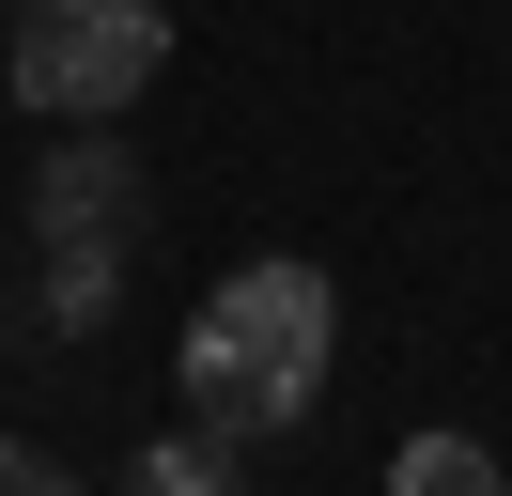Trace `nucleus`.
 Listing matches in <instances>:
<instances>
[{
  "label": "nucleus",
  "mask_w": 512,
  "mask_h": 496,
  "mask_svg": "<svg viewBox=\"0 0 512 496\" xmlns=\"http://www.w3.org/2000/svg\"><path fill=\"white\" fill-rule=\"evenodd\" d=\"M326 357H342V295H326V264H295V248L233 264L218 295L187 310V341H171L187 434H218V450H264V434H295V419L326 403Z\"/></svg>",
  "instance_id": "f257e3e1"
},
{
  "label": "nucleus",
  "mask_w": 512,
  "mask_h": 496,
  "mask_svg": "<svg viewBox=\"0 0 512 496\" xmlns=\"http://www.w3.org/2000/svg\"><path fill=\"white\" fill-rule=\"evenodd\" d=\"M171 62V16L156 0H16V109L32 124H125Z\"/></svg>",
  "instance_id": "f03ea898"
},
{
  "label": "nucleus",
  "mask_w": 512,
  "mask_h": 496,
  "mask_svg": "<svg viewBox=\"0 0 512 496\" xmlns=\"http://www.w3.org/2000/svg\"><path fill=\"white\" fill-rule=\"evenodd\" d=\"M140 155L109 140V124H63V140L32 155V233H47V264H125L140 248Z\"/></svg>",
  "instance_id": "7ed1b4c3"
},
{
  "label": "nucleus",
  "mask_w": 512,
  "mask_h": 496,
  "mask_svg": "<svg viewBox=\"0 0 512 496\" xmlns=\"http://www.w3.org/2000/svg\"><path fill=\"white\" fill-rule=\"evenodd\" d=\"M388 496H512V465L481 450V434H404V450H388Z\"/></svg>",
  "instance_id": "20e7f679"
},
{
  "label": "nucleus",
  "mask_w": 512,
  "mask_h": 496,
  "mask_svg": "<svg viewBox=\"0 0 512 496\" xmlns=\"http://www.w3.org/2000/svg\"><path fill=\"white\" fill-rule=\"evenodd\" d=\"M125 496H233V450L218 434H156V450L125 465Z\"/></svg>",
  "instance_id": "39448f33"
},
{
  "label": "nucleus",
  "mask_w": 512,
  "mask_h": 496,
  "mask_svg": "<svg viewBox=\"0 0 512 496\" xmlns=\"http://www.w3.org/2000/svg\"><path fill=\"white\" fill-rule=\"evenodd\" d=\"M0 496H94L63 450H32V434H0Z\"/></svg>",
  "instance_id": "423d86ee"
},
{
  "label": "nucleus",
  "mask_w": 512,
  "mask_h": 496,
  "mask_svg": "<svg viewBox=\"0 0 512 496\" xmlns=\"http://www.w3.org/2000/svg\"><path fill=\"white\" fill-rule=\"evenodd\" d=\"M0 16H16V0H0Z\"/></svg>",
  "instance_id": "0eeeda50"
}]
</instances>
